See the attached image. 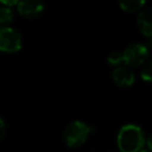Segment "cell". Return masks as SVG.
Segmentation results:
<instances>
[{
    "label": "cell",
    "instance_id": "cell-1",
    "mask_svg": "<svg viewBox=\"0 0 152 152\" xmlns=\"http://www.w3.org/2000/svg\"><path fill=\"white\" fill-rule=\"evenodd\" d=\"M117 144L121 152H140L146 144L145 133L135 124L124 125L119 130Z\"/></svg>",
    "mask_w": 152,
    "mask_h": 152
},
{
    "label": "cell",
    "instance_id": "cell-2",
    "mask_svg": "<svg viewBox=\"0 0 152 152\" xmlns=\"http://www.w3.org/2000/svg\"><path fill=\"white\" fill-rule=\"evenodd\" d=\"M92 131H93V127L89 126L81 121H74L65 129L64 139L67 146L71 148H77L85 144Z\"/></svg>",
    "mask_w": 152,
    "mask_h": 152
},
{
    "label": "cell",
    "instance_id": "cell-3",
    "mask_svg": "<svg viewBox=\"0 0 152 152\" xmlns=\"http://www.w3.org/2000/svg\"><path fill=\"white\" fill-rule=\"evenodd\" d=\"M123 63L127 67H139L145 64L149 57V50L143 44L135 43L128 46L122 53Z\"/></svg>",
    "mask_w": 152,
    "mask_h": 152
},
{
    "label": "cell",
    "instance_id": "cell-4",
    "mask_svg": "<svg viewBox=\"0 0 152 152\" xmlns=\"http://www.w3.org/2000/svg\"><path fill=\"white\" fill-rule=\"evenodd\" d=\"M22 48V38L16 29L12 27L0 28V51L15 53Z\"/></svg>",
    "mask_w": 152,
    "mask_h": 152
},
{
    "label": "cell",
    "instance_id": "cell-5",
    "mask_svg": "<svg viewBox=\"0 0 152 152\" xmlns=\"http://www.w3.org/2000/svg\"><path fill=\"white\" fill-rule=\"evenodd\" d=\"M113 79L119 87L128 88L134 83L135 76L132 70L127 66H119L113 72Z\"/></svg>",
    "mask_w": 152,
    "mask_h": 152
},
{
    "label": "cell",
    "instance_id": "cell-6",
    "mask_svg": "<svg viewBox=\"0 0 152 152\" xmlns=\"http://www.w3.org/2000/svg\"><path fill=\"white\" fill-rule=\"evenodd\" d=\"M17 10L25 18H36L44 11V5L38 1H18Z\"/></svg>",
    "mask_w": 152,
    "mask_h": 152
},
{
    "label": "cell",
    "instance_id": "cell-7",
    "mask_svg": "<svg viewBox=\"0 0 152 152\" xmlns=\"http://www.w3.org/2000/svg\"><path fill=\"white\" fill-rule=\"evenodd\" d=\"M152 14L151 10L147 9L142 11L137 16V26L142 34L148 39L152 37Z\"/></svg>",
    "mask_w": 152,
    "mask_h": 152
},
{
    "label": "cell",
    "instance_id": "cell-8",
    "mask_svg": "<svg viewBox=\"0 0 152 152\" xmlns=\"http://www.w3.org/2000/svg\"><path fill=\"white\" fill-rule=\"evenodd\" d=\"M119 5L124 12L134 13L141 10L143 5H145V1L144 0H124V1H121Z\"/></svg>",
    "mask_w": 152,
    "mask_h": 152
},
{
    "label": "cell",
    "instance_id": "cell-9",
    "mask_svg": "<svg viewBox=\"0 0 152 152\" xmlns=\"http://www.w3.org/2000/svg\"><path fill=\"white\" fill-rule=\"evenodd\" d=\"M14 20V12L5 7H0V25H7Z\"/></svg>",
    "mask_w": 152,
    "mask_h": 152
},
{
    "label": "cell",
    "instance_id": "cell-10",
    "mask_svg": "<svg viewBox=\"0 0 152 152\" xmlns=\"http://www.w3.org/2000/svg\"><path fill=\"white\" fill-rule=\"evenodd\" d=\"M107 61L110 65L114 66V67H119V66H122L123 64V56L122 53L120 52H113L108 55Z\"/></svg>",
    "mask_w": 152,
    "mask_h": 152
},
{
    "label": "cell",
    "instance_id": "cell-11",
    "mask_svg": "<svg viewBox=\"0 0 152 152\" xmlns=\"http://www.w3.org/2000/svg\"><path fill=\"white\" fill-rule=\"evenodd\" d=\"M141 76L145 81L150 83V80H151V63L150 61H146L145 64H143V67L141 70Z\"/></svg>",
    "mask_w": 152,
    "mask_h": 152
},
{
    "label": "cell",
    "instance_id": "cell-12",
    "mask_svg": "<svg viewBox=\"0 0 152 152\" xmlns=\"http://www.w3.org/2000/svg\"><path fill=\"white\" fill-rule=\"evenodd\" d=\"M5 131H7V126H5V123L2 119L0 118V141L4 137Z\"/></svg>",
    "mask_w": 152,
    "mask_h": 152
},
{
    "label": "cell",
    "instance_id": "cell-13",
    "mask_svg": "<svg viewBox=\"0 0 152 152\" xmlns=\"http://www.w3.org/2000/svg\"><path fill=\"white\" fill-rule=\"evenodd\" d=\"M1 3H2V5H4L5 7L11 9L12 7L18 4V1H1Z\"/></svg>",
    "mask_w": 152,
    "mask_h": 152
},
{
    "label": "cell",
    "instance_id": "cell-14",
    "mask_svg": "<svg viewBox=\"0 0 152 152\" xmlns=\"http://www.w3.org/2000/svg\"><path fill=\"white\" fill-rule=\"evenodd\" d=\"M140 152H151V151H150V150H148V149H145V148H143V149H142Z\"/></svg>",
    "mask_w": 152,
    "mask_h": 152
}]
</instances>
